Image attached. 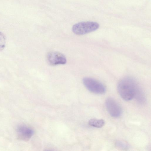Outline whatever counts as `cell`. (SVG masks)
<instances>
[{"instance_id": "obj_6", "label": "cell", "mask_w": 151, "mask_h": 151, "mask_svg": "<svg viewBox=\"0 0 151 151\" xmlns=\"http://www.w3.org/2000/svg\"><path fill=\"white\" fill-rule=\"evenodd\" d=\"M17 132L19 139L24 141H28L34 133L33 130L24 125H21L18 127Z\"/></svg>"}, {"instance_id": "obj_8", "label": "cell", "mask_w": 151, "mask_h": 151, "mask_svg": "<svg viewBox=\"0 0 151 151\" xmlns=\"http://www.w3.org/2000/svg\"><path fill=\"white\" fill-rule=\"evenodd\" d=\"M6 45V38L4 34L0 32V51L2 50Z\"/></svg>"}, {"instance_id": "obj_5", "label": "cell", "mask_w": 151, "mask_h": 151, "mask_svg": "<svg viewBox=\"0 0 151 151\" xmlns=\"http://www.w3.org/2000/svg\"><path fill=\"white\" fill-rule=\"evenodd\" d=\"M47 58L49 63L52 65H64L67 62L65 55L57 51L49 52L47 55Z\"/></svg>"}, {"instance_id": "obj_4", "label": "cell", "mask_w": 151, "mask_h": 151, "mask_svg": "<svg viewBox=\"0 0 151 151\" xmlns=\"http://www.w3.org/2000/svg\"><path fill=\"white\" fill-rule=\"evenodd\" d=\"M105 104L106 109L112 117L117 118L122 114V109L119 105L113 99L108 97L106 100Z\"/></svg>"}, {"instance_id": "obj_1", "label": "cell", "mask_w": 151, "mask_h": 151, "mask_svg": "<svg viewBox=\"0 0 151 151\" xmlns=\"http://www.w3.org/2000/svg\"><path fill=\"white\" fill-rule=\"evenodd\" d=\"M117 88L121 98L126 101L132 100L141 89L136 81L130 77L122 79L118 83Z\"/></svg>"}, {"instance_id": "obj_2", "label": "cell", "mask_w": 151, "mask_h": 151, "mask_svg": "<svg viewBox=\"0 0 151 151\" xmlns=\"http://www.w3.org/2000/svg\"><path fill=\"white\" fill-rule=\"evenodd\" d=\"M99 27V24L96 22H83L74 24L72 27V30L76 35H82L95 31Z\"/></svg>"}, {"instance_id": "obj_3", "label": "cell", "mask_w": 151, "mask_h": 151, "mask_svg": "<svg viewBox=\"0 0 151 151\" xmlns=\"http://www.w3.org/2000/svg\"><path fill=\"white\" fill-rule=\"evenodd\" d=\"M83 82L87 89L93 93L101 94L106 91L105 86L95 79L90 77H85L83 79Z\"/></svg>"}, {"instance_id": "obj_7", "label": "cell", "mask_w": 151, "mask_h": 151, "mask_svg": "<svg viewBox=\"0 0 151 151\" xmlns=\"http://www.w3.org/2000/svg\"><path fill=\"white\" fill-rule=\"evenodd\" d=\"M105 123L104 121L102 119H93L88 121L89 125L97 128H101L103 127Z\"/></svg>"}, {"instance_id": "obj_9", "label": "cell", "mask_w": 151, "mask_h": 151, "mask_svg": "<svg viewBox=\"0 0 151 151\" xmlns=\"http://www.w3.org/2000/svg\"><path fill=\"white\" fill-rule=\"evenodd\" d=\"M116 145L118 148L121 149H125L127 148V144L124 142L118 141L116 142Z\"/></svg>"}]
</instances>
